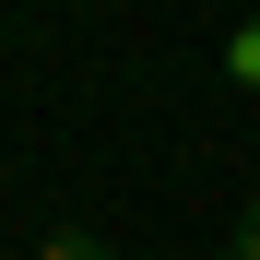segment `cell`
I'll return each instance as SVG.
<instances>
[{
  "label": "cell",
  "instance_id": "cell-3",
  "mask_svg": "<svg viewBox=\"0 0 260 260\" xmlns=\"http://www.w3.org/2000/svg\"><path fill=\"white\" fill-rule=\"evenodd\" d=\"M225 59H237V83H260V24H237V48H225Z\"/></svg>",
  "mask_w": 260,
  "mask_h": 260
},
{
  "label": "cell",
  "instance_id": "cell-1",
  "mask_svg": "<svg viewBox=\"0 0 260 260\" xmlns=\"http://www.w3.org/2000/svg\"><path fill=\"white\" fill-rule=\"evenodd\" d=\"M36 260H118L95 225H48V237H36Z\"/></svg>",
  "mask_w": 260,
  "mask_h": 260
},
{
  "label": "cell",
  "instance_id": "cell-2",
  "mask_svg": "<svg viewBox=\"0 0 260 260\" xmlns=\"http://www.w3.org/2000/svg\"><path fill=\"white\" fill-rule=\"evenodd\" d=\"M225 260H260V201H248L237 225H225Z\"/></svg>",
  "mask_w": 260,
  "mask_h": 260
}]
</instances>
